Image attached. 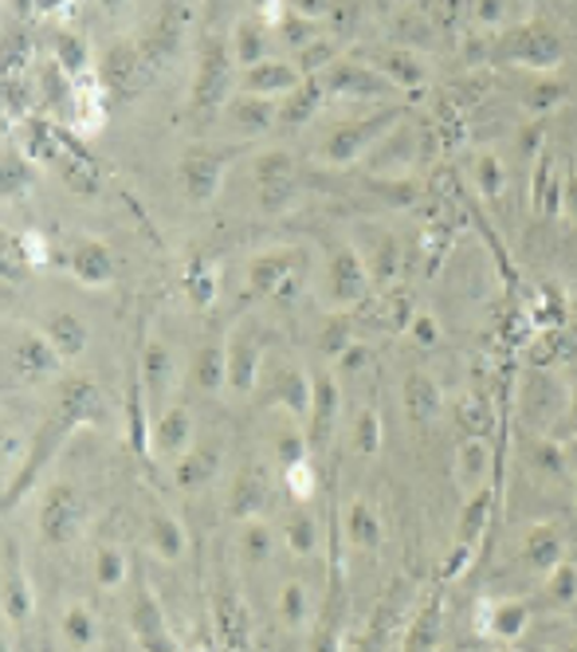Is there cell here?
Listing matches in <instances>:
<instances>
[{
    "label": "cell",
    "mask_w": 577,
    "mask_h": 652,
    "mask_svg": "<svg viewBox=\"0 0 577 652\" xmlns=\"http://www.w3.org/2000/svg\"><path fill=\"white\" fill-rule=\"evenodd\" d=\"M240 67L232 60V48L228 40H208L201 60H196V79H193V94H189V103L193 111H217V106L232 103V94L240 87Z\"/></svg>",
    "instance_id": "1"
},
{
    "label": "cell",
    "mask_w": 577,
    "mask_h": 652,
    "mask_svg": "<svg viewBox=\"0 0 577 652\" xmlns=\"http://www.w3.org/2000/svg\"><path fill=\"white\" fill-rule=\"evenodd\" d=\"M252 174H256L259 208L268 217H279V213L295 208V201H299V166H295V157L287 150H264V154H256Z\"/></svg>",
    "instance_id": "2"
},
{
    "label": "cell",
    "mask_w": 577,
    "mask_h": 652,
    "mask_svg": "<svg viewBox=\"0 0 577 652\" xmlns=\"http://www.w3.org/2000/svg\"><path fill=\"white\" fill-rule=\"evenodd\" d=\"M94 75H99V84H103L111 103H130V99H138V94L145 91L150 63H145L138 43L123 40V43H111V48H106L99 67H94Z\"/></svg>",
    "instance_id": "3"
},
{
    "label": "cell",
    "mask_w": 577,
    "mask_h": 652,
    "mask_svg": "<svg viewBox=\"0 0 577 652\" xmlns=\"http://www.w3.org/2000/svg\"><path fill=\"white\" fill-rule=\"evenodd\" d=\"M236 154L240 150H232V145H225V150H208V145L185 150L181 162H177V181L185 189V197L193 205H208L225 186V174L236 162Z\"/></svg>",
    "instance_id": "4"
},
{
    "label": "cell",
    "mask_w": 577,
    "mask_h": 652,
    "mask_svg": "<svg viewBox=\"0 0 577 652\" xmlns=\"http://www.w3.org/2000/svg\"><path fill=\"white\" fill-rule=\"evenodd\" d=\"M82 523H87V508H82V496L72 484H52L40 499V535L43 542L52 547H72L82 535Z\"/></svg>",
    "instance_id": "5"
},
{
    "label": "cell",
    "mask_w": 577,
    "mask_h": 652,
    "mask_svg": "<svg viewBox=\"0 0 577 652\" xmlns=\"http://www.w3.org/2000/svg\"><path fill=\"white\" fill-rule=\"evenodd\" d=\"M138 385H142L145 405L154 409V417L162 409H169V397L177 394V382H181V366H177V354L165 346L162 338H145L142 346V362H138Z\"/></svg>",
    "instance_id": "6"
},
{
    "label": "cell",
    "mask_w": 577,
    "mask_h": 652,
    "mask_svg": "<svg viewBox=\"0 0 577 652\" xmlns=\"http://www.w3.org/2000/svg\"><path fill=\"white\" fill-rule=\"evenodd\" d=\"M370 271L361 264L358 248H334L326 259V299L334 311H354L366 303Z\"/></svg>",
    "instance_id": "7"
},
{
    "label": "cell",
    "mask_w": 577,
    "mask_h": 652,
    "mask_svg": "<svg viewBox=\"0 0 577 652\" xmlns=\"http://www.w3.org/2000/svg\"><path fill=\"white\" fill-rule=\"evenodd\" d=\"M393 123H397V111H382L373 114V118H358V123H342L322 142V157H326L330 166H350L354 157L366 154L373 145V138H382Z\"/></svg>",
    "instance_id": "8"
},
{
    "label": "cell",
    "mask_w": 577,
    "mask_h": 652,
    "mask_svg": "<svg viewBox=\"0 0 577 652\" xmlns=\"http://www.w3.org/2000/svg\"><path fill=\"white\" fill-rule=\"evenodd\" d=\"M60 366L63 358L43 338V331H16V338L9 342V370L16 373V382H48L60 373Z\"/></svg>",
    "instance_id": "9"
},
{
    "label": "cell",
    "mask_w": 577,
    "mask_h": 652,
    "mask_svg": "<svg viewBox=\"0 0 577 652\" xmlns=\"http://www.w3.org/2000/svg\"><path fill=\"white\" fill-rule=\"evenodd\" d=\"M319 84L326 94H346V99H385L389 91H397L385 75H377L361 60H334L319 75Z\"/></svg>",
    "instance_id": "10"
},
{
    "label": "cell",
    "mask_w": 577,
    "mask_h": 652,
    "mask_svg": "<svg viewBox=\"0 0 577 652\" xmlns=\"http://www.w3.org/2000/svg\"><path fill=\"white\" fill-rule=\"evenodd\" d=\"M303 79L307 75L299 72V63H291V60H264L256 63V67H247V72H240V94H256V99H271V103H283L287 94H295L303 87Z\"/></svg>",
    "instance_id": "11"
},
{
    "label": "cell",
    "mask_w": 577,
    "mask_h": 652,
    "mask_svg": "<svg viewBox=\"0 0 577 652\" xmlns=\"http://www.w3.org/2000/svg\"><path fill=\"white\" fill-rule=\"evenodd\" d=\"M264 366H268V346L259 342L256 331H236L228 338V389L252 394L264 382Z\"/></svg>",
    "instance_id": "12"
},
{
    "label": "cell",
    "mask_w": 577,
    "mask_h": 652,
    "mask_svg": "<svg viewBox=\"0 0 577 652\" xmlns=\"http://www.w3.org/2000/svg\"><path fill=\"white\" fill-rule=\"evenodd\" d=\"M213 629H217V641L225 652H247L252 644V617H247V605L240 601L236 590L217 586L213 590Z\"/></svg>",
    "instance_id": "13"
},
{
    "label": "cell",
    "mask_w": 577,
    "mask_h": 652,
    "mask_svg": "<svg viewBox=\"0 0 577 652\" xmlns=\"http://www.w3.org/2000/svg\"><path fill=\"white\" fill-rule=\"evenodd\" d=\"M358 256L366 264V271H370V280L389 287L397 280V271H401V240L393 236L389 228L366 225L358 228Z\"/></svg>",
    "instance_id": "14"
},
{
    "label": "cell",
    "mask_w": 577,
    "mask_h": 652,
    "mask_svg": "<svg viewBox=\"0 0 577 652\" xmlns=\"http://www.w3.org/2000/svg\"><path fill=\"white\" fill-rule=\"evenodd\" d=\"M264 382H271V401H279L287 413H295V417L310 413L315 373H307L299 362H268L264 366Z\"/></svg>",
    "instance_id": "15"
},
{
    "label": "cell",
    "mask_w": 577,
    "mask_h": 652,
    "mask_svg": "<svg viewBox=\"0 0 577 652\" xmlns=\"http://www.w3.org/2000/svg\"><path fill=\"white\" fill-rule=\"evenodd\" d=\"M299 271V256L295 252H264L247 264V287L256 295H268V299H283L291 287H295V276Z\"/></svg>",
    "instance_id": "16"
},
{
    "label": "cell",
    "mask_w": 577,
    "mask_h": 652,
    "mask_svg": "<svg viewBox=\"0 0 577 652\" xmlns=\"http://www.w3.org/2000/svg\"><path fill=\"white\" fill-rule=\"evenodd\" d=\"M193 413H189L185 405H169L162 413L154 417V429H150V448L154 456H165V460H181L189 448L196 445L193 440Z\"/></svg>",
    "instance_id": "17"
},
{
    "label": "cell",
    "mask_w": 577,
    "mask_h": 652,
    "mask_svg": "<svg viewBox=\"0 0 577 652\" xmlns=\"http://www.w3.org/2000/svg\"><path fill=\"white\" fill-rule=\"evenodd\" d=\"M130 629H134V641L142 644V652H177L174 632H169V622H165V610L145 586L134 601V613H130Z\"/></svg>",
    "instance_id": "18"
},
{
    "label": "cell",
    "mask_w": 577,
    "mask_h": 652,
    "mask_svg": "<svg viewBox=\"0 0 577 652\" xmlns=\"http://www.w3.org/2000/svg\"><path fill=\"white\" fill-rule=\"evenodd\" d=\"M55 417H60L67 429L82 425V421H99V417H103V394H99V385L87 382V378L63 382L60 397H55Z\"/></svg>",
    "instance_id": "19"
},
{
    "label": "cell",
    "mask_w": 577,
    "mask_h": 652,
    "mask_svg": "<svg viewBox=\"0 0 577 652\" xmlns=\"http://www.w3.org/2000/svg\"><path fill=\"white\" fill-rule=\"evenodd\" d=\"M67 268L82 287H106L114 280V259L103 240H75L67 252Z\"/></svg>",
    "instance_id": "20"
},
{
    "label": "cell",
    "mask_w": 577,
    "mask_h": 652,
    "mask_svg": "<svg viewBox=\"0 0 577 652\" xmlns=\"http://www.w3.org/2000/svg\"><path fill=\"white\" fill-rule=\"evenodd\" d=\"M338 378L334 373H315V389H310V413H307V440L310 445H322L326 433L338 421Z\"/></svg>",
    "instance_id": "21"
},
{
    "label": "cell",
    "mask_w": 577,
    "mask_h": 652,
    "mask_svg": "<svg viewBox=\"0 0 577 652\" xmlns=\"http://www.w3.org/2000/svg\"><path fill=\"white\" fill-rule=\"evenodd\" d=\"M63 142H67V138H63L48 118H21V126H16V150H21L28 162H55V166H60L63 154H67Z\"/></svg>",
    "instance_id": "22"
},
{
    "label": "cell",
    "mask_w": 577,
    "mask_h": 652,
    "mask_svg": "<svg viewBox=\"0 0 577 652\" xmlns=\"http://www.w3.org/2000/svg\"><path fill=\"white\" fill-rule=\"evenodd\" d=\"M271 24L264 21V16H244V21H236V28H232V40H228V48H232V60H236L240 72H247V67H256V63L271 60L268 55V43H271Z\"/></svg>",
    "instance_id": "23"
},
{
    "label": "cell",
    "mask_w": 577,
    "mask_h": 652,
    "mask_svg": "<svg viewBox=\"0 0 577 652\" xmlns=\"http://www.w3.org/2000/svg\"><path fill=\"white\" fill-rule=\"evenodd\" d=\"M185 16H189V9H162L157 12V21L145 28L138 48H142L150 67H162V63L177 52V43H181V21H185Z\"/></svg>",
    "instance_id": "24"
},
{
    "label": "cell",
    "mask_w": 577,
    "mask_h": 652,
    "mask_svg": "<svg viewBox=\"0 0 577 652\" xmlns=\"http://www.w3.org/2000/svg\"><path fill=\"white\" fill-rule=\"evenodd\" d=\"M4 617L16 625L31 617V586L21 566V547H12V535L4 539Z\"/></svg>",
    "instance_id": "25"
},
{
    "label": "cell",
    "mask_w": 577,
    "mask_h": 652,
    "mask_svg": "<svg viewBox=\"0 0 577 652\" xmlns=\"http://www.w3.org/2000/svg\"><path fill=\"white\" fill-rule=\"evenodd\" d=\"M43 338L52 342V350L60 354L63 362H75L82 350H87V342H91V331H87V322L79 319L75 311H52L43 319Z\"/></svg>",
    "instance_id": "26"
},
{
    "label": "cell",
    "mask_w": 577,
    "mask_h": 652,
    "mask_svg": "<svg viewBox=\"0 0 577 652\" xmlns=\"http://www.w3.org/2000/svg\"><path fill=\"white\" fill-rule=\"evenodd\" d=\"M232 126H236V135L244 138H256V135H268L271 126H279V103L271 99H256V94H232V103L225 106Z\"/></svg>",
    "instance_id": "27"
},
{
    "label": "cell",
    "mask_w": 577,
    "mask_h": 652,
    "mask_svg": "<svg viewBox=\"0 0 577 652\" xmlns=\"http://www.w3.org/2000/svg\"><path fill=\"white\" fill-rule=\"evenodd\" d=\"M217 468H220V445L217 440L193 445L174 464V484L181 487V491H196V487H205L208 480L217 476Z\"/></svg>",
    "instance_id": "28"
},
{
    "label": "cell",
    "mask_w": 577,
    "mask_h": 652,
    "mask_svg": "<svg viewBox=\"0 0 577 652\" xmlns=\"http://www.w3.org/2000/svg\"><path fill=\"white\" fill-rule=\"evenodd\" d=\"M145 542H150V550H154L162 562H177L185 554V527H181L169 511L154 508L150 519H145Z\"/></svg>",
    "instance_id": "29"
},
{
    "label": "cell",
    "mask_w": 577,
    "mask_h": 652,
    "mask_svg": "<svg viewBox=\"0 0 577 652\" xmlns=\"http://www.w3.org/2000/svg\"><path fill=\"white\" fill-rule=\"evenodd\" d=\"M342 530H346L350 547H358V550H377V547H382V519H377L373 503H366L361 496L350 499V503H346V511H342Z\"/></svg>",
    "instance_id": "30"
},
{
    "label": "cell",
    "mask_w": 577,
    "mask_h": 652,
    "mask_svg": "<svg viewBox=\"0 0 577 652\" xmlns=\"http://www.w3.org/2000/svg\"><path fill=\"white\" fill-rule=\"evenodd\" d=\"M193 378L205 394H217L228 385V342L208 338L201 350L193 354Z\"/></svg>",
    "instance_id": "31"
},
{
    "label": "cell",
    "mask_w": 577,
    "mask_h": 652,
    "mask_svg": "<svg viewBox=\"0 0 577 652\" xmlns=\"http://www.w3.org/2000/svg\"><path fill=\"white\" fill-rule=\"evenodd\" d=\"M279 539H283V547H287L295 559H310V554L319 550V523H315V515L295 508L279 523Z\"/></svg>",
    "instance_id": "32"
},
{
    "label": "cell",
    "mask_w": 577,
    "mask_h": 652,
    "mask_svg": "<svg viewBox=\"0 0 577 652\" xmlns=\"http://www.w3.org/2000/svg\"><path fill=\"white\" fill-rule=\"evenodd\" d=\"M52 63L60 72H67L72 79H82V75H91V52H87V40H82L79 31L72 28H60L52 40Z\"/></svg>",
    "instance_id": "33"
},
{
    "label": "cell",
    "mask_w": 577,
    "mask_h": 652,
    "mask_svg": "<svg viewBox=\"0 0 577 652\" xmlns=\"http://www.w3.org/2000/svg\"><path fill=\"white\" fill-rule=\"evenodd\" d=\"M322 99H326V91H322L319 79H303L299 91L279 103V126H307L319 114Z\"/></svg>",
    "instance_id": "34"
},
{
    "label": "cell",
    "mask_w": 577,
    "mask_h": 652,
    "mask_svg": "<svg viewBox=\"0 0 577 652\" xmlns=\"http://www.w3.org/2000/svg\"><path fill=\"white\" fill-rule=\"evenodd\" d=\"M377 75H385L393 87H416L424 79L421 63L412 60L409 52H397V48H385V52H370L366 60Z\"/></svg>",
    "instance_id": "35"
},
{
    "label": "cell",
    "mask_w": 577,
    "mask_h": 652,
    "mask_svg": "<svg viewBox=\"0 0 577 652\" xmlns=\"http://www.w3.org/2000/svg\"><path fill=\"white\" fill-rule=\"evenodd\" d=\"M405 409H409L412 425H424V421L436 417L440 394H436V382L428 373H409V378H405Z\"/></svg>",
    "instance_id": "36"
},
{
    "label": "cell",
    "mask_w": 577,
    "mask_h": 652,
    "mask_svg": "<svg viewBox=\"0 0 577 652\" xmlns=\"http://www.w3.org/2000/svg\"><path fill=\"white\" fill-rule=\"evenodd\" d=\"M60 629H63V641L79 652H87L94 641H99V622H94L91 605H82V601H72V605L63 610Z\"/></svg>",
    "instance_id": "37"
},
{
    "label": "cell",
    "mask_w": 577,
    "mask_h": 652,
    "mask_svg": "<svg viewBox=\"0 0 577 652\" xmlns=\"http://www.w3.org/2000/svg\"><path fill=\"white\" fill-rule=\"evenodd\" d=\"M91 574H94V586H99V590H118L126 581V574H130L126 554L114 547V542H99L91 554Z\"/></svg>",
    "instance_id": "38"
},
{
    "label": "cell",
    "mask_w": 577,
    "mask_h": 652,
    "mask_svg": "<svg viewBox=\"0 0 577 652\" xmlns=\"http://www.w3.org/2000/svg\"><path fill=\"white\" fill-rule=\"evenodd\" d=\"M275 535L279 530H271L268 523H259V519H244V530H240V559L252 562V566H259V562L271 559V550H275Z\"/></svg>",
    "instance_id": "39"
},
{
    "label": "cell",
    "mask_w": 577,
    "mask_h": 652,
    "mask_svg": "<svg viewBox=\"0 0 577 652\" xmlns=\"http://www.w3.org/2000/svg\"><path fill=\"white\" fill-rule=\"evenodd\" d=\"M264 499H268V484H264V476H259L256 468L240 472L236 487H232V511H236L240 519H256L259 508H264Z\"/></svg>",
    "instance_id": "40"
},
{
    "label": "cell",
    "mask_w": 577,
    "mask_h": 652,
    "mask_svg": "<svg viewBox=\"0 0 577 652\" xmlns=\"http://www.w3.org/2000/svg\"><path fill=\"white\" fill-rule=\"evenodd\" d=\"M275 610H279V622L287 625V629H303L310 617V593L303 581H283L279 586V601H275Z\"/></svg>",
    "instance_id": "41"
},
{
    "label": "cell",
    "mask_w": 577,
    "mask_h": 652,
    "mask_svg": "<svg viewBox=\"0 0 577 652\" xmlns=\"http://www.w3.org/2000/svg\"><path fill=\"white\" fill-rule=\"evenodd\" d=\"M185 295L193 307H213L217 299V271L208 268L205 259H193L185 268Z\"/></svg>",
    "instance_id": "42"
},
{
    "label": "cell",
    "mask_w": 577,
    "mask_h": 652,
    "mask_svg": "<svg viewBox=\"0 0 577 652\" xmlns=\"http://www.w3.org/2000/svg\"><path fill=\"white\" fill-rule=\"evenodd\" d=\"M0 169H4V193H9V197H24V193L36 186V169H31V162L21 150H9Z\"/></svg>",
    "instance_id": "43"
},
{
    "label": "cell",
    "mask_w": 577,
    "mask_h": 652,
    "mask_svg": "<svg viewBox=\"0 0 577 652\" xmlns=\"http://www.w3.org/2000/svg\"><path fill=\"white\" fill-rule=\"evenodd\" d=\"M319 346H322V354H330V358H334V362H338V358L350 350V346H358V334H354L350 315H334V319H330V327L322 331Z\"/></svg>",
    "instance_id": "44"
},
{
    "label": "cell",
    "mask_w": 577,
    "mask_h": 652,
    "mask_svg": "<svg viewBox=\"0 0 577 652\" xmlns=\"http://www.w3.org/2000/svg\"><path fill=\"white\" fill-rule=\"evenodd\" d=\"M354 448L366 456L382 448V421H377V409H361L358 413V421H354Z\"/></svg>",
    "instance_id": "45"
},
{
    "label": "cell",
    "mask_w": 577,
    "mask_h": 652,
    "mask_svg": "<svg viewBox=\"0 0 577 652\" xmlns=\"http://www.w3.org/2000/svg\"><path fill=\"white\" fill-rule=\"evenodd\" d=\"M283 487L291 491V499L307 503V499L315 496V487H319V476H315V468H310L307 460H299V464L283 468Z\"/></svg>",
    "instance_id": "46"
},
{
    "label": "cell",
    "mask_w": 577,
    "mask_h": 652,
    "mask_svg": "<svg viewBox=\"0 0 577 652\" xmlns=\"http://www.w3.org/2000/svg\"><path fill=\"white\" fill-rule=\"evenodd\" d=\"M275 460H279V468H291V464H299V460H307V436H303L299 429L279 433L275 436Z\"/></svg>",
    "instance_id": "47"
},
{
    "label": "cell",
    "mask_w": 577,
    "mask_h": 652,
    "mask_svg": "<svg viewBox=\"0 0 577 652\" xmlns=\"http://www.w3.org/2000/svg\"><path fill=\"white\" fill-rule=\"evenodd\" d=\"M487 622H491L487 629L503 632V637H515V632L523 629V610H518V605H499V613H491Z\"/></svg>",
    "instance_id": "48"
},
{
    "label": "cell",
    "mask_w": 577,
    "mask_h": 652,
    "mask_svg": "<svg viewBox=\"0 0 577 652\" xmlns=\"http://www.w3.org/2000/svg\"><path fill=\"white\" fill-rule=\"evenodd\" d=\"M16 248H21V256L28 259V264H48V256H52V248H48V240L40 236V232H24L21 240H16Z\"/></svg>",
    "instance_id": "49"
},
{
    "label": "cell",
    "mask_w": 577,
    "mask_h": 652,
    "mask_svg": "<svg viewBox=\"0 0 577 652\" xmlns=\"http://www.w3.org/2000/svg\"><path fill=\"white\" fill-rule=\"evenodd\" d=\"M409 331H412V338H416V342H436V334H440V331H436V319H433V315H424V311L409 322Z\"/></svg>",
    "instance_id": "50"
},
{
    "label": "cell",
    "mask_w": 577,
    "mask_h": 652,
    "mask_svg": "<svg viewBox=\"0 0 577 652\" xmlns=\"http://www.w3.org/2000/svg\"><path fill=\"white\" fill-rule=\"evenodd\" d=\"M554 550H557L554 535H538V539L530 542V559H538L542 566H547V559H554Z\"/></svg>",
    "instance_id": "51"
},
{
    "label": "cell",
    "mask_w": 577,
    "mask_h": 652,
    "mask_svg": "<svg viewBox=\"0 0 577 652\" xmlns=\"http://www.w3.org/2000/svg\"><path fill=\"white\" fill-rule=\"evenodd\" d=\"M479 174H484V189H499V162H495V157H487L484 166H479Z\"/></svg>",
    "instance_id": "52"
},
{
    "label": "cell",
    "mask_w": 577,
    "mask_h": 652,
    "mask_svg": "<svg viewBox=\"0 0 577 652\" xmlns=\"http://www.w3.org/2000/svg\"><path fill=\"white\" fill-rule=\"evenodd\" d=\"M310 652H342V649H338V641H330V632H319L315 644H310Z\"/></svg>",
    "instance_id": "53"
},
{
    "label": "cell",
    "mask_w": 577,
    "mask_h": 652,
    "mask_svg": "<svg viewBox=\"0 0 577 652\" xmlns=\"http://www.w3.org/2000/svg\"><path fill=\"white\" fill-rule=\"evenodd\" d=\"M566 193H569V208H574V213H577V177L566 186Z\"/></svg>",
    "instance_id": "54"
},
{
    "label": "cell",
    "mask_w": 577,
    "mask_h": 652,
    "mask_svg": "<svg viewBox=\"0 0 577 652\" xmlns=\"http://www.w3.org/2000/svg\"><path fill=\"white\" fill-rule=\"evenodd\" d=\"M193 652H205V649H193Z\"/></svg>",
    "instance_id": "55"
}]
</instances>
